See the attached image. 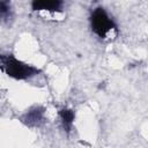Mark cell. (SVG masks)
Here are the masks:
<instances>
[{"label":"cell","instance_id":"1","mask_svg":"<svg viewBox=\"0 0 148 148\" xmlns=\"http://www.w3.org/2000/svg\"><path fill=\"white\" fill-rule=\"evenodd\" d=\"M0 68L8 76L16 80H25L39 73L36 67L27 65L13 56H0Z\"/></svg>","mask_w":148,"mask_h":148},{"label":"cell","instance_id":"2","mask_svg":"<svg viewBox=\"0 0 148 148\" xmlns=\"http://www.w3.org/2000/svg\"><path fill=\"white\" fill-rule=\"evenodd\" d=\"M90 23L94 32L99 38H105L106 35L116 28L113 21L110 18V16L106 14L104 8L97 7L94 9L91 16H90Z\"/></svg>","mask_w":148,"mask_h":148},{"label":"cell","instance_id":"3","mask_svg":"<svg viewBox=\"0 0 148 148\" xmlns=\"http://www.w3.org/2000/svg\"><path fill=\"white\" fill-rule=\"evenodd\" d=\"M34 10H50V12H57L61 9L62 2L61 1H34L31 3Z\"/></svg>","mask_w":148,"mask_h":148},{"label":"cell","instance_id":"4","mask_svg":"<svg viewBox=\"0 0 148 148\" xmlns=\"http://www.w3.org/2000/svg\"><path fill=\"white\" fill-rule=\"evenodd\" d=\"M60 117H61L62 125H64L65 130L66 131H71V127H72V124H73V120H74V112H73V110L62 109L60 111Z\"/></svg>","mask_w":148,"mask_h":148},{"label":"cell","instance_id":"5","mask_svg":"<svg viewBox=\"0 0 148 148\" xmlns=\"http://www.w3.org/2000/svg\"><path fill=\"white\" fill-rule=\"evenodd\" d=\"M10 17V5L7 1H0V18L7 20Z\"/></svg>","mask_w":148,"mask_h":148},{"label":"cell","instance_id":"6","mask_svg":"<svg viewBox=\"0 0 148 148\" xmlns=\"http://www.w3.org/2000/svg\"><path fill=\"white\" fill-rule=\"evenodd\" d=\"M42 113H43V111H39V110H34V111H31V112H29L28 114H27V118H28V123H35L36 120L38 121V120H40L42 119Z\"/></svg>","mask_w":148,"mask_h":148}]
</instances>
